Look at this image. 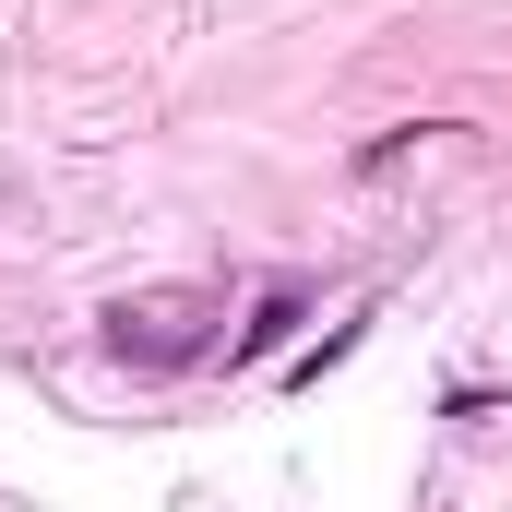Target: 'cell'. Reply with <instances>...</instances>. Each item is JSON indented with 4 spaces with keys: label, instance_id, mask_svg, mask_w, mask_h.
<instances>
[{
    "label": "cell",
    "instance_id": "7a4b0ae2",
    "mask_svg": "<svg viewBox=\"0 0 512 512\" xmlns=\"http://www.w3.org/2000/svg\"><path fill=\"white\" fill-rule=\"evenodd\" d=\"M286 322H298V286H274V298H262V322H239V358H262V346H286Z\"/></svg>",
    "mask_w": 512,
    "mask_h": 512
},
{
    "label": "cell",
    "instance_id": "6da1fadb",
    "mask_svg": "<svg viewBox=\"0 0 512 512\" xmlns=\"http://www.w3.org/2000/svg\"><path fill=\"white\" fill-rule=\"evenodd\" d=\"M203 322H215L203 286H143V298L108 310V358H131V370H179V358H203Z\"/></svg>",
    "mask_w": 512,
    "mask_h": 512
}]
</instances>
